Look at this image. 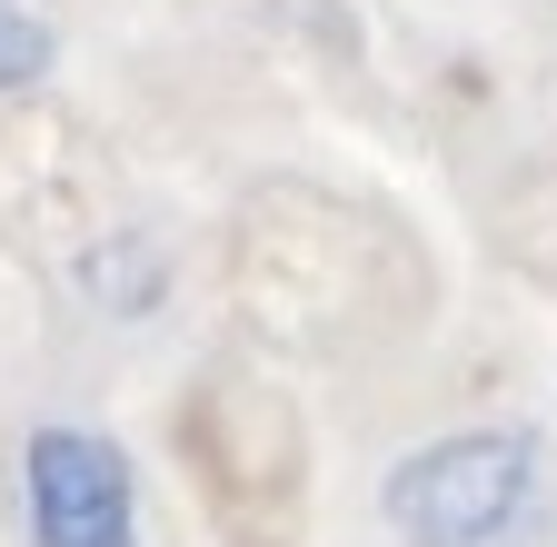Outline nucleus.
<instances>
[{
  "mask_svg": "<svg viewBox=\"0 0 557 547\" xmlns=\"http://www.w3.org/2000/svg\"><path fill=\"white\" fill-rule=\"evenodd\" d=\"M398 547H508L537 508V438L528 428H458L388 468L379 488Z\"/></svg>",
  "mask_w": 557,
  "mask_h": 547,
  "instance_id": "obj_1",
  "label": "nucleus"
},
{
  "mask_svg": "<svg viewBox=\"0 0 557 547\" xmlns=\"http://www.w3.org/2000/svg\"><path fill=\"white\" fill-rule=\"evenodd\" d=\"M21 518L30 547H139V477L120 438L81 419H40L21 438Z\"/></svg>",
  "mask_w": 557,
  "mask_h": 547,
  "instance_id": "obj_2",
  "label": "nucleus"
},
{
  "mask_svg": "<svg viewBox=\"0 0 557 547\" xmlns=\"http://www.w3.org/2000/svg\"><path fill=\"white\" fill-rule=\"evenodd\" d=\"M60 60V40H50V21L40 11H11V0H0V90H30L40 71Z\"/></svg>",
  "mask_w": 557,
  "mask_h": 547,
  "instance_id": "obj_3",
  "label": "nucleus"
}]
</instances>
